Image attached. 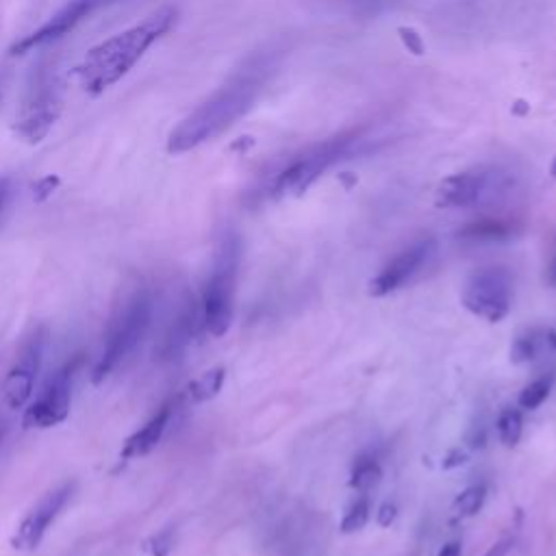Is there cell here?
Here are the masks:
<instances>
[{"mask_svg": "<svg viewBox=\"0 0 556 556\" xmlns=\"http://www.w3.org/2000/svg\"><path fill=\"white\" fill-rule=\"evenodd\" d=\"M271 70L267 54L248 59L222 87H217L204 102H200L180 124L169 132V152H189L200 143L222 135L239 117H243L258 98Z\"/></svg>", "mask_w": 556, "mask_h": 556, "instance_id": "1", "label": "cell"}, {"mask_svg": "<svg viewBox=\"0 0 556 556\" xmlns=\"http://www.w3.org/2000/svg\"><path fill=\"white\" fill-rule=\"evenodd\" d=\"M176 20L178 9L174 4H163L141 22L93 46L78 65L80 87L91 96L113 87L139 63L148 48H152L176 24Z\"/></svg>", "mask_w": 556, "mask_h": 556, "instance_id": "2", "label": "cell"}, {"mask_svg": "<svg viewBox=\"0 0 556 556\" xmlns=\"http://www.w3.org/2000/svg\"><path fill=\"white\" fill-rule=\"evenodd\" d=\"M152 317V293L141 287L135 289L113 313L102 352L91 369V382L100 384L109 374L139 345Z\"/></svg>", "mask_w": 556, "mask_h": 556, "instance_id": "3", "label": "cell"}, {"mask_svg": "<svg viewBox=\"0 0 556 556\" xmlns=\"http://www.w3.org/2000/svg\"><path fill=\"white\" fill-rule=\"evenodd\" d=\"M361 135H363L361 128H352V130H343L330 139H324L321 143L311 146L276 176V180L271 185V193L276 198L300 195L328 167H332L337 161H341L361 141Z\"/></svg>", "mask_w": 556, "mask_h": 556, "instance_id": "4", "label": "cell"}, {"mask_svg": "<svg viewBox=\"0 0 556 556\" xmlns=\"http://www.w3.org/2000/svg\"><path fill=\"white\" fill-rule=\"evenodd\" d=\"M239 248L235 237H226L215 254L211 278L202 293V324L213 337H224L232 324V295Z\"/></svg>", "mask_w": 556, "mask_h": 556, "instance_id": "5", "label": "cell"}, {"mask_svg": "<svg viewBox=\"0 0 556 556\" xmlns=\"http://www.w3.org/2000/svg\"><path fill=\"white\" fill-rule=\"evenodd\" d=\"M59 115V87L50 67H39L28 83L20 117L17 132L28 141H41L52 128Z\"/></svg>", "mask_w": 556, "mask_h": 556, "instance_id": "6", "label": "cell"}, {"mask_svg": "<svg viewBox=\"0 0 556 556\" xmlns=\"http://www.w3.org/2000/svg\"><path fill=\"white\" fill-rule=\"evenodd\" d=\"M510 274L504 267L473 271L460 293L463 306L486 321H500L510 311Z\"/></svg>", "mask_w": 556, "mask_h": 556, "instance_id": "7", "label": "cell"}, {"mask_svg": "<svg viewBox=\"0 0 556 556\" xmlns=\"http://www.w3.org/2000/svg\"><path fill=\"white\" fill-rule=\"evenodd\" d=\"M78 367H80V356H74L48 378L39 397L30 402L28 408L24 410V417H22L24 428L46 430L65 421V417L70 415L72 387H74Z\"/></svg>", "mask_w": 556, "mask_h": 556, "instance_id": "8", "label": "cell"}, {"mask_svg": "<svg viewBox=\"0 0 556 556\" xmlns=\"http://www.w3.org/2000/svg\"><path fill=\"white\" fill-rule=\"evenodd\" d=\"M510 178L497 169H467L447 176L437 189V204L443 208H465L502 193Z\"/></svg>", "mask_w": 556, "mask_h": 556, "instance_id": "9", "label": "cell"}, {"mask_svg": "<svg viewBox=\"0 0 556 556\" xmlns=\"http://www.w3.org/2000/svg\"><path fill=\"white\" fill-rule=\"evenodd\" d=\"M48 332L46 328H37L20 348L11 369L7 371V378L2 382V397L9 408H22L33 393L35 378L41 367L43 348H46Z\"/></svg>", "mask_w": 556, "mask_h": 556, "instance_id": "10", "label": "cell"}, {"mask_svg": "<svg viewBox=\"0 0 556 556\" xmlns=\"http://www.w3.org/2000/svg\"><path fill=\"white\" fill-rule=\"evenodd\" d=\"M76 484L74 482H61L59 486L50 489L41 500L26 513V517L20 521L11 536V545L22 552L35 549L41 539L46 536L50 523L59 517L63 506L70 502Z\"/></svg>", "mask_w": 556, "mask_h": 556, "instance_id": "11", "label": "cell"}, {"mask_svg": "<svg viewBox=\"0 0 556 556\" xmlns=\"http://www.w3.org/2000/svg\"><path fill=\"white\" fill-rule=\"evenodd\" d=\"M113 2L115 0H70L54 15H50L39 28H35L33 33H28L20 41H15L11 52L13 54H24V52L41 48L50 41H56L63 35H67L70 30H74L80 22H85L91 13H96L102 7H109Z\"/></svg>", "mask_w": 556, "mask_h": 556, "instance_id": "12", "label": "cell"}, {"mask_svg": "<svg viewBox=\"0 0 556 556\" xmlns=\"http://www.w3.org/2000/svg\"><path fill=\"white\" fill-rule=\"evenodd\" d=\"M437 243L432 239H421L406 250H402L393 261H389L378 276H374L367 285V293L371 298H382L406 285L434 254Z\"/></svg>", "mask_w": 556, "mask_h": 556, "instance_id": "13", "label": "cell"}, {"mask_svg": "<svg viewBox=\"0 0 556 556\" xmlns=\"http://www.w3.org/2000/svg\"><path fill=\"white\" fill-rule=\"evenodd\" d=\"M172 413H174V404L172 402H165L163 406H159V410L139 430H135L124 441L119 458L122 460H130V458H139V456L150 454L159 445V441L163 439V434L167 430V424L172 419Z\"/></svg>", "mask_w": 556, "mask_h": 556, "instance_id": "14", "label": "cell"}, {"mask_svg": "<svg viewBox=\"0 0 556 556\" xmlns=\"http://www.w3.org/2000/svg\"><path fill=\"white\" fill-rule=\"evenodd\" d=\"M510 235H513V224L495 217L471 222L458 232V237L467 241H502V239H508Z\"/></svg>", "mask_w": 556, "mask_h": 556, "instance_id": "15", "label": "cell"}, {"mask_svg": "<svg viewBox=\"0 0 556 556\" xmlns=\"http://www.w3.org/2000/svg\"><path fill=\"white\" fill-rule=\"evenodd\" d=\"M224 378H226V369L222 365L219 367H211L204 374H200L195 380L189 382L187 393H189V397L193 402H208V400H213L222 391Z\"/></svg>", "mask_w": 556, "mask_h": 556, "instance_id": "16", "label": "cell"}, {"mask_svg": "<svg viewBox=\"0 0 556 556\" xmlns=\"http://www.w3.org/2000/svg\"><path fill=\"white\" fill-rule=\"evenodd\" d=\"M497 437L506 447H513L519 443L521 439V430H523V421H521V413L517 408H504L497 417Z\"/></svg>", "mask_w": 556, "mask_h": 556, "instance_id": "17", "label": "cell"}, {"mask_svg": "<svg viewBox=\"0 0 556 556\" xmlns=\"http://www.w3.org/2000/svg\"><path fill=\"white\" fill-rule=\"evenodd\" d=\"M382 471L380 465L374 458H361L350 476V486L356 491H369L374 484H378Z\"/></svg>", "mask_w": 556, "mask_h": 556, "instance_id": "18", "label": "cell"}, {"mask_svg": "<svg viewBox=\"0 0 556 556\" xmlns=\"http://www.w3.org/2000/svg\"><path fill=\"white\" fill-rule=\"evenodd\" d=\"M484 497H486L484 484H471L465 491H460V495L454 502V508L460 517H471L482 508Z\"/></svg>", "mask_w": 556, "mask_h": 556, "instance_id": "19", "label": "cell"}, {"mask_svg": "<svg viewBox=\"0 0 556 556\" xmlns=\"http://www.w3.org/2000/svg\"><path fill=\"white\" fill-rule=\"evenodd\" d=\"M549 387H552V382H549V378H536V380H532L530 384H526L523 389H521V393H519V406L521 408H526V410H534V408H539L545 400H547V395H549Z\"/></svg>", "mask_w": 556, "mask_h": 556, "instance_id": "20", "label": "cell"}, {"mask_svg": "<svg viewBox=\"0 0 556 556\" xmlns=\"http://www.w3.org/2000/svg\"><path fill=\"white\" fill-rule=\"evenodd\" d=\"M367 519H369V500H367V495H361L348 506V510L341 519V530L345 534L356 532L367 523Z\"/></svg>", "mask_w": 556, "mask_h": 556, "instance_id": "21", "label": "cell"}, {"mask_svg": "<svg viewBox=\"0 0 556 556\" xmlns=\"http://www.w3.org/2000/svg\"><path fill=\"white\" fill-rule=\"evenodd\" d=\"M172 549V532L165 530L161 534H154L148 543H146V552L150 556H167Z\"/></svg>", "mask_w": 556, "mask_h": 556, "instance_id": "22", "label": "cell"}, {"mask_svg": "<svg viewBox=\"0 0 556 556\" xmlns=\"http://www.w3.org/2000/svg\"><path fill=\"white\" fill-rule=\"evenodd\" d=\"M397 33H400L404 46H406L410 52H415V54H421V52H424V43H421L419 35H417L413 28H400Z\"/></svg>", "mask_w": 556, "mask_h": 556, "instance_id": "23", "label": "cell"}, {"mask_svg": "<svg viewBox=\"0 0 556 556\" xmlns=\"http://www.w3.org/2000/svg\"><path fill=\"white\" fill-rule=\"evenodd\" d=\"M510 545H513V536L506 534V536H502L500 541H495V543L486 549L484 556H506L508 549H510Z\"/></svg>", "mask_w": 556, "mask_h": 556, "instance_id": "24", "label": "cell"}, {"mask_svg": "<svg viewBox=\"0 0 556 556\" xmlns=\"http://www.w3.org/2000/svg\"><path fill=\"white\" fill-rule=\"evenodd\" d=\"M376 519H378V523H380L382 528L391 526V521L395 519V504H391V502H384V504L378 508V515H376Z\"/></svg>", "mask_w": 556, "mask_h": 556, "instance_id": "25", "label": "cell"}, {"mask_svg": "<svg viewBox=\"0 0 556 556\" xmlns=\"http://www.w3.org/2000/svg\"><path fill=\"white\" fill-rule=\"evenodd\" d=\"M54 185H56V178H46V180L37 182V185H35V198H37V200H43V198L54 189Z\"/></svg>", "mask_w": 556, "mask_h": 556, "instance_id": "26", "label": "cell"}, {"mask_svg": "<svg viewBox=\"0 0 556 556\" xmlns=\"http://www.w3.org/2000/svg\"><path fill=\"white\" fill-rule=\"evenodd\" d=\"M437 556H460V543L458 541H447Z\"/></svg>", "mask_w": 556, "mask_h": 556, "instance_id": "27", "label": "cell"}, {"mask_svg": "<svg viewBox=\"0 0 556 556\" xmlns=\"http://www.w3.org/2000/svg\"><path fill=\"white\" fill-rule=\"evenodd\" d=\"M9 193H11V180L9 178H0V211H2V206L7 204V200H9Z\"/></svg>", "mask_w": 556, "mask_h": 556, "instance_id": "28", "label": "cell"}, {"mask_svg": "<svg viewBox=\"0 0 556 556\" xmlns=\"http://www.w3.org/2000/svg\"><path fill=\"white\" fill-rule=\"evenodd\" d=\"M547 282L556 287V256L552 258V263H549V267H547Z\"/></svg>", "mask_w": 556, "mask_h": 556, "instance_id": "29", "label": "cell"}, {"mask_svg": "<svg viewBox=\"0 0 556 556\" xmlns=\"http://www.w3.org/2000/svg\"><path fill=\"white\" fill-rule=\"evenodd\" d=\"M549 174H552V176H554V178H556V159H554V161H552V167H549Z\"/></svg>", "mask_w": 556, "mask_h": 556, "instance_id": "30", "label": "cell"}]
</instances>
